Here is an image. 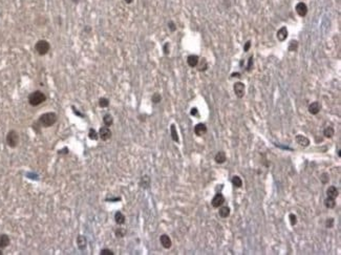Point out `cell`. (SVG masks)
<instances>
[{"instance_id": "39", "label": "cell", "mask_w": 341, "mask_h": 255, "mask_svg": "<svg viewBox=\"0 0 341 255\" xmlns=\"http://www.w3.org/2000/svg\"><path fill=\"white\" fill-rule=\"evenodd\" d=\"M250 47H251V41L249 40V41H247L246 43H245V46H244V52H249V49H250Z\"/></svg>"}, {"instance_id": "19", "label": "cell", "mask_w": 341, "mask_h": 255, "mask_svg": "<svg viewBox=\"0 0 341 255\" xmlns=\"http://www.w3.org/2000/svg\"><path fill=\"white\" fill-rule=\"evenodd\" d=\"M326 194H328V197H332V199H336L338 196V189L334 186H331V187L328 188L326 190Z\"/></svg>"}, {"instance_id": "24", "label": "cell", "mask_w": 341, "mask_h": 255, "mask_svg": "<svg viewBox=\"0 0 341 255\" xmlns=\"http://www.w3.org/2000/svg\"><path fill=\"white\" fill-rule=\"evenodd\" d=\"M198 70H200V72H205L208 68V62L205 58H202V60L198 61Z\"/></svg>"}, {"instance_id": "5", "label": "cell", "mask_w": 341, "mask_h": 255, "mask_svg": "<svg viewBox=\"0 0 341 255\" xmlns=\"http://www.w3.org/2000/svg\"><path fill=\"white\" fill-rule=\"evenodd\" d=\"M224 203H225V197H224V195L221 194V193H216V194L214 195L213 199H212V201H211V204L214 208H218V207H221Z\"/></svg>"}, {"instance_id": "17", "label": "cell", "mask_w": 341, "mask_h": 255, "mask_svg": "<svg viewBox=\"0 0 341 255\" xmlns=\"http://www.w3.org/2000/svg\"><path fill=\"white\" fill-rule=\"evenodd\" d=\"M214 160L217 164H224L226 161H227V156H226V153L224 151H219L216 153Z\"/></svg>"}, {"instance_id": "14", "label": "cell", "mask_w": 341, "mask_h": 255, "mask_svg": "<svg viewBox=\"0 0 341 255\" xmlns=\"http://www.w3.org/2000/svg\"><path fill=\"white\" fill-rule=\"evenodd\" d=\"M200 61V58H198L196 55H190V56L187 58V63L190 67H195L198 66V63Z\"/></svg>"}, {"instance_id": "3", "label": "cell", "mask_w": 341, "mask_h": 255, "mask_svg": "<svg viewBox=\"0 0 341 255\" xmlns=\"http://www.w3.org/2000/svg\"><path fill=\"white\" fill-rule=\"evenodd\" d=\"M5 141L8 146H10L11 148L17 147V145L19 144V134L16 130H10L6 134Z\"/></svg>"}, {"instance_id": "41", "label": "cell", "mask_w": 341, "mask_h": 255, "mask_svg": "<svg viewBox=\"0 0 341 255\" xmlns=\"http://www.w3.org/2000/svg\"><path fill=\"white\" fill-rule=\"evenodd\" d=\"M198 108H192L191 109V115L192 116H198Z\"/></svg>"}, {"instance_id": "28", "label": "cell", "mask_w": 341, "mask_h": 255, "mask_svg": "<svg viewBox=\"0 0 341 255\" xmlns=\"http://www.w3.org/2000/svg\"><path fill=\"white\" fill-rule=\"evenodd\" d=\"M98 104H99L100 107L106 108V107H108V105H109V100L107 99V98H100Z\"/></svg>"}, {"instance_id": "31", "label": "cell", "mask_w": 341, "mask_h": 255, "mask_svg": "<svg viewBox=\"0 0 341 255\" xmlns=\"http://www.w3.org/2000/svg\"><path fill=\"white\" fill-rule=\"evenodd\" d=\"M162 100V96L160 94H157V92H155V94H153V96L151 97V101L153 102L154 104H157L160 103Z\"/></svg>"}, {"instance_id": "12", "label": "cell", "mask_w": 341, "mask_h": 255, "mask_svg": "<svg viewBox=\"0 0 341 255\" xmlns=\"http://www.w3.org/2000/svg\"><path fill=\"white\" fill-rule=\"evenodd\" d=\"M10 243L11 240L8 237V235H6V234H1L0 235V249H4V248L8 247Z\"/></svg>"}, {"instance_id": "43", "label": "cell", "mask_w": 341, "mask_h": 255, "mask_svg": "<svg viewBox=\"0 0 341 255\" xmlns=\"http://www.w3.org/2000/svg\"><path fill=\"white\" fill-rule=\"evenodd\" d=\"M132 1H133V0H125V2H126V3H128V4L131 3Z\"/></svg>"}, {"instance_id": "32", "label": "cell", "mask_w": 341, "mask_h": 255, "mask_svg": "<svg viewBox=\"0 0 341 255\" xmlns=\"http://www.w3.org/2000/svg\"><path fill=\"white\" fill-rule=\"evenodd\" d=\"M125 234H126V231H125L124 229L119 228V229L116 230V235L118 236V237H124Z\"/></svg>"}, {"instance_id": "34", "label": "cell", "mask_w": 341, "mask_h": 255, "mask_svg": "<svg viewBox=\"0 0 341 255\" xmlns=\"http://www.w3.org/2000/svg\"><path fill=\"white\" fill-rule=\"evenodd\" d=\"M320 180H321V182L323 184H326L329 182V174L328 173H322L321 175H320Z\"/></svg>"}, {"instance_id": "15", "label": "cell", "mask_w": 341, "mask_h": 255, "mask_svg": "<svg viewBox=\"0 0 341 255\" xmlns=\"http://www.w3.org/2000/svg\"><path fill=\"white\" fill-rule=\"evenodd\" d=\"M77 245L80 250H84L87 246V240L84 235H79L77 237Z\"/></svg>"}, {"instance_id": "18", "label": "cell", "mask_w": 341, "mask_h": 255, "mask_svg": "<svg viewBox=\"0 0 341 255\" xmlns=\"http://www.w3.org/2000/svg\"><path fill=\"white\" fill-rule=\"evenodd\" d=\"M125 215L123 214L121 211H118V212H116V214H114V220H116V223L118 225H123L125 223Z\"/></svg>"}, {"instance_id": "44", "label": "cell", "mask_w": 341, "mask_h": 255, "mask_svg": "<svg viewBox=\"0 0 341 255\" xmlns=\"http://www.w3.org/2000/svg\"><path fill=\"white\" fill-rule=\"evenodd\" d=\"M73 1H74V2H75V3H78V2H79V1H80V0H73Z\"/></svg>"}, {"instance_id": "29", "label": "cell", "mask_w": 341, "mask_h": 255, "mask_svg": "<svg viewBox=\"0 0 341 255\" xmlns=\"http://www.w3.org/2000/svg\"><path fill=\"white\" fill-rule=\"evenodd\" d=\"M297 49H298V42L296 40H292L290 42L289 45V51L290 52H296Z\"/></svg>"}, {"instance_id": "2", "label": "cell", "mask_w": 341, "mask_h": 255, "mask_svg": "<svg viewBox=\"0 0 341 255\" xmlns=\"http://www.w3.org/2000/svg\"><path fill=\"white\" fill-rule=\"evenodd\" d=\"M45 100H46V96L43 94L42 92H40V90L33 92L29 96V105H32V106L40 105L43 102H45Z\"/></svg>"}, {"instance_id": "26", "label": "cell", "mask_w": 341, "mask_h": 255, "mask_svg": "<svg viewBox=\"0 0 341 255\" xmlns=\"http://www.w3.org/2000/svg\"><path fill=\"white\" fill-rule=\"evenodd\" d=\"M324 205H326V208L329 209H333L335 208L336 206V202H335V199H332V197H328V199L324 201Z\"/></svg>"}, {"instance_id": "42", "label": "cell", "mask_w": 341, "mask_h": 255, "mask_svg": "<svg viewBox=\"0 0 341 255\" xmlns=\"http://www.w3.org/2000/svg\"><path fill=\"white\" fill-rule=\"evenodd\" d=\"M239 76H240V74H238V72H235V74H232V77H234V78H239Z\"/></svg>"}, {"instance_id": "7", "label": "cell", "mask_w": 341, "mask_h": 255, "mask_svg": "<svg viewBox=\"0 0 341 255\" xmlns=\"http://www.w3.org/2000/svg\"><path fill=\"white\" fill-rule=\"evenodd\" d=\"M295 10H296L297 14H298L300 17H304V16L308 14V6L304 2H299V3L296 4L295 6Z\"/></svg>"}, {"instance_id": "23", "label": "cell", "mask_w": 341, "mask_h": 255, "mask_svg": "<svg viewBox=\"0 0 341 255\" xmlns=\"http://www.w3.org/2000/svg\"><path fill=\"white\" fill-rule=\"evenodd\" d=\"M140 185H141V187L143 188H148L150 185V179L148 175H144V176H142L141 179V182H140Z\"/></svg>"}, {"instance_id": "27", "label": "cell", "mask_w": 341, "mask_h": 255, "mask_svg": "<svg viewBox=\"0 0 341 255\" xmlns=\"http://www.w3.org/2000/svg\"><path fill=\"white\" fill-rule=\"evenodd\" d=\"M232 184L235 186V187L240 188L242 186V180L240 179L238 175H234V176L232 177Z\"/></svg>"}, {"instance_id": "16", "label": "cell", "mask_w": 341, "mask_h": 255, "mask_svg": "<svg viewBox=\"0 0 341 255\" xmlns=\"http://www.w3.org/2000/svg\"><path fill=\"white\" fill-rule=\"evenodd\" d=\"M296 142L298 143L299 145L303 146V147L309 146V144H310V140H309L306 136H301V134H298V136H296Z\"/></svg>"}, {"instance_id": "33", "label": "cell", "mask_w": 341, "mask_h": 255, "mask_svg": "<svg viewBox=\"0 0 341 255\" xmlns=\"http://www.w3.org/2000/svg\"><path fill=\"white\" fill-rule=\"evenodd\" d=\"M289 218H290V223L292 226H294V225L297 224V216L295 214H293V213H291L289 215Z\"/></svg>"}, {"instance_id": "30", "label": "cell", "mask_w": 341, "mask_h": 255, "mask_svg": "<svg viewBox=\"0 0 341 255\" xmlns=\"http://www.w3.org/2000/svg\"><path fill=\"white\" fill-rule=\"evenodd\" d=\"M98 136H98V133L95 130V129H93V128L89 129V131H88V138L90 139V140H97Z\"/></svg>"}, {"instance_id": "4", "label": "cell", "mask_w": 341, "mask_h": 255, "mask_svg": "<svg viewBox=\"0 0 341 255\" xmlns=\"http://www.w3.org/2000/svg\"><path fill=\"white\" fill-rule=\"evenodd\" d=\"M35 49L40 56H44L51 49V44L46 40H39L35 44Z\"/></svg>"}, {"instance_id": "1", "label": "cell", "mask_w": 341, "mask_h": 255, "mask_svg": "<svg viewBox=\"0 0 341 255\" xmlns=\"http://www.w3.org/2000/svg\"><path fill=\"white\" fill-rule=\"evenodd\" d=\"M57 115L55 112H45L39 118V124L42 127H51L57 122Z\"/></svg>"}, {"instance_id": "25", "label": "cell", "mask_w": 341, "mask_h": 255, "mask_svg": "<svg viewBox=\"0 0 341 255\" xmlns=\"http://www.w3.org/2000/svg\"><path fill=\"white\" fill-rule=\"evenodd\" d=\"M170 131H171V138H172V140L174 141V142L178 143V136H177V128H175V125L172 124L170 126Z\"/></svg>"}, {"instance_id": "36", "label": "cell", "mask_w": 341, "mask_h": 255, "mask_svg": "<svg viewBox=\"0 0 341 255\" xmlns=\"http://www.w3.org/2000/svg\"><path fill=\"white\" fill-rule=\"evenodd\" d=\"M168 27H169V29H170L171 32H175V31H177V25H175V23L173 21H169L168 22Z\"/></svg>"}, {"instance_id": "10", "label": "cell", "mask_w": 341, "mask_h": 255, "mask_svg": "<svg viewBox=\"0 0 341 255\" xmlns=\"http://www.w3.org/2000/svg\"><path fill=\"white\" fill-rule=\"evenodd\" d=\"M194 133H195L196 136H202L207 133V126L205 124H203V123H200V124H198L194 127Z\"/></svg>"}, {"instance_id": "13", "label": "cell", "mask_w": 341, "mask_h": 255, "mask_svg": "<svg viewBox=\"0 0 341 255\" xmlns=\"http://www.w3.org/2000/svg\"><path fill=\"white\" fill-rule=\"evenodd\" d=\"M320 104L319 102H313V103H311L310 105H309V112L311 113V115H317L318 112L320 111Z\"/></svg>"}, {"instance_id": "37", "label": "cell", "mask_w": 341, "mask_h": 255, "mask_svg": "<svg viewBox=\"0 0 341 255\" xmlns=\"http://www.w3.org/2000/svg\"><path fill=\"white\" fill-rule=\"evenodd\" d=\"M100 254H101V255H113L114 253H113V251H111V250H109V249H103V250H101Z\"/></svg>"}, {"instance_id": "40", "label": "cell", "mask_w": 341, "mask_h": 255, "mask_svg": "<svg viewBox=\"0 0 341 255\" xmlns=\"http://www.w3.org/2000/svg\"><path fill=\"white\" fill-rule=\"evenodd\" d=\"M164 53L165 54H169V43H166V44L164 45Z\"/></svg>"}, {"instance_id": "20", "label": "cell", "mask_w": 341, "mask_h": 255, "mask_svg": "<svg viewBox=\"0 0 341 255\" xmlns=\"http://www.w3.org/2000/svg\"><path fill=\"white\" fill-rule=\"evenodd\" d=\"M218 213H219V215H221V217L227 218L228 216L230 215V208H229V207H227V206L221 207V208L219 209Z\"/></svg>"}, {"instance_id": "22", "label": "cell", "mask_w": 341, "mask_h": 255, "mask_svg": "<svg viewBox=\"0 0 341 255\" xmlns=\"http://www.w3.org/2000/svg\"><path fill=\"white\" fill-rule=\"evenodd\" d=\"M103 122H104L105 126H107V127L111 126V125L113 124V116L109 115V113L105 115L104 117H103Z\"/></svg>"}, {"instance_id": "21", "label": "cell", "mask_w": 341, "mask_h": 255, "mask_svg": "<svg viewBox=\"0 0 341 255\" xmlns=\"http://www.w3.org/2000/svg\"><path fill=\"white\" fill-rule=\"evenodd\" d=\"M334 134H335V129H334L333 127L328 126V127H326V128H324V130H323V136H326V138L331 139V138H333Z\"/></svg>"}, {"instance_id": "6", "label": "cell", "mask_w": 341, "mask_h": 255, "mask_svg": "<svg viewBox=\"0 0 341 255\" xmlns=\"http://www.w3.org/2000/svg\"><path fill=\"white\" fill-rule=\"evenodd\" d=\"M113 133H111V130L108 128V127H102L99 130V136L101 138V140L103 141H108L109 139L111 138Z\"/></svg>"}, {"instance_id": "11", "label": "cell", "mask_w": 341, "mask_h": 255, "mask_svg": "<svg viewBox=\"0 0 341 255\" xmlns=\"http://www.w3.org/2000/svg\"><path fill=\"white\" fill-rule=\"evenodd\" d=\"M276 37H277V39L279 41H281V42L287 39V37H288V29H287V27H285V26L280 27V29H278L277 34H276Z\"/></svg>"}, {"instance_id": "8", "label": "cell", "mask_w": 341, "mask_h": 255, "mask_svg": "<svg viewBox=\"0 0 341 255\" xmlns=\"http://www.w3.org/2000/svg\"><path fill=\"white\" fill-rule=\"evenodd\" d=\"M234 92L237 98H242L245 96V84L241 82H236L234 84Z\"/></svg>"}, {"instance_id": "9", "label": "cell", "mask_w": 341, "mask_h": 255, "mask_svg": "<svg viewBox=\"0 0 341 255\" xmlns=\"http://www.w3.org/2000/svg\"><path fill=\"white\" fill-rule=\"evenodd\" d=\"M160 243H161V245L163 246L165 249H169V248H171V246H172L171 238L169 237L167 234H163V235H161V237H160Z\"/></svg>"}, {"instance_id": "38", "label": "cell", "mask_w": 341, "mask_h": 255, "mask_svg": "<svg viewBox=\"0 0 341 255\" xmlns=\"http://www.w3.org/2000/svg\"><path fill=\"white\" fill-rule=\"evenodd\" d=\"M252 66H253V57L251 56L250 58H249V60H248V66H247V70H248V72H250L251 68H252Z\"/></svg>"}, {"instance_id": "35", "label": "cell", "mask_w": 341, "mask_h": 255, "mask_svg": "<svg viewBox=\"0 0 341 255\" xmlns=\"http://www.w3.org/2000/svg\"><path fill=\"white\" fill-rule=\"evenodd\" d=\"M326 228H333L334 218H328V220H326Z\"/></svg>"}, {"instance_id": "45", "label": "cell", "mask_w": 341, "mask_h": 255, "mask_svg": "<svg viewBox=\"0 0 341 255\" xmlns=\"http://www.w3.org/2000/svg\"><path fill=\"white\" fill-rule=\"evenodd\" d=\"M2 254H3V253H2V250L0 249V255H2Z\"/></svg>"}]
</instances>
